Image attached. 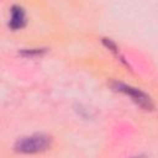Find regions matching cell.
<instances>
[{"label": "cell", "instance_id": "1", "mask_svg": "<svg viewBox=\"0 0 158 158\" xmlns=\"http://www.w3.org/2000/svg\"><path fill=\"white\" fill-rule=\"evenodd\" d=\"M52 146V137L44 133H35L31 136L19 138L15 144L14 149L19 153L25 154H33L47 151Z\"/></svg>", "mask_w": 158, "mask_h": 158}, {"label": "cell", "instance_id": "2", "mask_svg": "<svg viewBox=\"0 0 158 158\" xmlns=\"http://www.w3.org/2000/svg\"><path fill=\"white\" fill-rule=\"evenodd\" d=\"M114 89L130 96L139 107H142L143 110H153L154 105H153V101L152 99L146 94L143 93L142 90L135 88V86H131V85H127V84H123V83H118V81H115L112 84Z\"/></svg>", "mask_w": 158, "mask_h": 158}, {"label": "cell", "instance_id": "3", "mask_svg": "<svg viewBox=\"0 0 158 158\" xmlns=\"http://www.w3.org/2000/svg\"><path fill=\"white\" fill-rule=\"evenodd\" d=\"M26 25V14L21 6L14 5L11 7V16L9 21V26L12 30H20Z\"/></svg>", "mask_w": 158, "mask_h": 158}, {"label": "cell", "instance_id": "4", "mask_svg": "<svg viewBox=\"0 0 158 158\" xmlns=\"http://www.w3.org/2000/svg\"><path fill=\"white\" fill-rule=\"evenodd\" d=\"M42 53H44V49L42 48H32V49H25L21 52L22 56L26 57H32V56H41Z\"/></svg>", "mask_w": 158, "mask_h": 158}]
</instances>
